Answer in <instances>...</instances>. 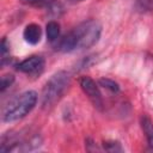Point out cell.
Wrapping results in <instances>:
<instances>
[{
  "mask_svg": "<svg viewBox=\"0 0 153 153\" xmlns=\"http://www.w3.org/2000/svg\"><path fill=\"white\" fill-rule=\"evenodd\" d=\"M102 26L97 20H86L74 27L59 42L57 49L62 53L87 49L96 44L100 37Z\"/></svg>",
  "mask_w": 153,
  "mask_h": 153,
  "instance_id": "6da1fadb",
  "label": "cell"
},
{
  "mask_svg": "<svg viewBox=\"0 0 153 153\" xmlns=\"http://www.w3.org/2000/svg\"><path fill=\"white\" fill-rule=\"evenodd\" d=\"M7 51H10V44L7 43L6 38H2L1 44H0V53H1L2 59H5V55L7 54Z\"/></svg>",
  "mask_w": 153,
  "mask_h": 153,
  "instance_id": "5bb4252c",
  "label": "cell"
},
{
  "mask_svg": "<svg viewBox=\"0 0 153 153\" xmlns=\"http://www.w3.org/2000/svg\"><path fill=\"white\" fill-rule=\"evenodd\" d=\"M136 7L142 12L153 11V0H136Z\"/></svg>",
  "mask_w": 153,
  "mask_h": 153,
  "instance_id": "30bf717a",
  "label": "cell"
},
{
  "mask_svg": "<svg viewBox=\"0 0 153 153\" xmlns=\"http://www.w3.org/2000/svg\"><path fill=\"white\" fill-rule=\"evenodd\" d=\"M47 31V39L49 42H55L60 35V25L56 22H49L45 27Z\"/></svg>",
  "mask_w": 153,
  "mask_h": 153,
  "instance_id": "ba28073f",
  "label": "cell"
},
{
  "mask_svg": "<svg viewBox=\"0 0 153 153\" xmlns=\"http://www.w3.org/2000/svg\"><path fill=\"white\" fill-rule=\"evenodd\" d=\"M14 81V76L12 74H5L1 76V81H0V90L1 92H4L6 88H8Z\"/></svg>",
  "mask_w": 153,
  "mask_h": 153,
  "instance_id": "8fae6325",
  "label": "cell"
},
{
  "mask_svg": "<svg viewBox=\"0 0 153 153\" xmlns=\"http://www.w3.org/2000/svg\"><path fill=\"white\" fill-rule=\"evenodd\" d=\"M140 123H141V128L146 135V139H147L149 147L153 148V122H152V120L143 115L140 120Z\"/></svg>",
  "mask_w": 153,
  "mask_h": 153,
  "instance_id": "52a82bcc",
  "label": "cell"
},
{
  "mask_svg": "<svg viewBox=\"0 0 153 153\" xmlns=\"http://www.w3.org/2000/svg\"><path fill=\"white\" fill-rule=\"evenodd\" d=\"M71 76L67 72L60 71L55 73L45 84L42 92V106L44 109L51 108L63 96L69 86Z\"/></svg>",
  "mask_w": 153,
  "mask_h": 153,
  "instance_id": "3957f363",
  "label": "cell"
},
{
  "mask_svg": "<svg viewBox=\"0 0 153 153\" xmlns=\"http://www.w3.org/2000/svg\"><path fill=\"white\" fill-rule=\"evenodd\" d=\"M72 1H82V0H72Z\"/></svg>",
  "mask_w": 153,
  "mask_h": 153,
  "instance_id": "9a60e30c",
  "label": "cell"
},
{
  "mask_svg": "<svg viewBox=\"0 0 153 153\" xmlns=\"http://www.w3.org/2000/svg\"><path fill=\"white\" fill-rule=\"evenodd\" d=\"M37 93L35 91H26L13 98L2 112L4 122H14L25 117L36 105Z\"/></svg>",
  "mask_w": 153,
  "mask_h": 153,
  "instance_id": "7a4b0ae2",
  "label": "cell"
},
{
  "mask_svg": "<svg viewBox=\"0 0 153 153\" xmlns=\"http://www.w3.org/2000/svg\"><path fill=\"white\" fill-rule=\"evenodd\" d=\"M43 68H44V59L39 55H32V56L23 60L22 62H19L17 66V69L19 72L31 74V75L41 74Z\"/></svg>",
  "mask_w": 153,
  "mask_h": 153,
  "instance_id": "5b68a950",
  "label": "cell"
},
{
  "mask_svg": "<svg viewBox=\"0 0 153 153\" xmlns=\"http://www.w3.org/2000/svg\"><path fill=\"white\" fill-rule=\"evenodd\" d=\"M24 4H27V5H31V6H47V5H50L54 0H22Z\"/></svg>",
  "mask_w": 153,
  "mask_h": 153,
  "instance_id": "7c38bea8",
  "label": "cell"
},
{
  "mask_svg": "<svg viewBox=\"0 0 153 153\" xmlns=\"http://www.w3.org/2000/svg\"><path fill=\"white\" fill-rule=\"evenodd\" d=\"M80 87L81 90L85 92V94L88 97V99L92 102V104L97 108V109H102L103 106V98L100 94V91L97 86V84L88 76H82L79 80Z\"/></svg>",
  "mask_w": 153,
  "mask_h": 153,
  "instance_id": "277c9868",
  "label": "cell"
},
{
  "mask_svg": "<svg viewBox=\"0 0 153 153\" xmlns=\"http://www.w3.org/2000/svg\"><path fill=\"white\" fill-rule=\"evenodd\" d=\"M98 82H99L100 86H103L104 88H106V90H109V91H111V92H118V91H120L118 84L115 82L114 80L109 79V78H102V79H99Z\"/></svg>",
  "mask_w": 153,
  "mask_h": 153,
  "instance_id": "9c48e42d",
  "label": "cell"
},
{
  "mask_svg": "<svg viewBox=\"0 0 153 153\" xmlns=\"http://www.w3.org/2000/svg\"><path fill=\"white\" fill-rule=\"evenodd\" d=\"M104 148L109 152H116V151H122V147L120 146L118 142H114V141H109V142H104Z\"/></svg>",
  "mask_w": 153,
  "mask_h": 153,
  "instance_id": "4fadbf2b",
  "label": "cell"
},
{
  "mask_svg": "<svg viewBox=\"0 0 153 153\" xmlns=\"http://www.w3.org/2000/svg\"><path fill=\"white\" fill-rule=\"evenodd\" d=\"M41 36H42V30H41V26L32 23V24H29L25 26L24 29V32H23V37L24 39L29 43V44H37L39 41H41Z\"/></svg>",
  "mask_w": 153,
  "mask_h": 153,
  "instance_id": "8992f818",
  "label": "cell"
}]
</instances>
